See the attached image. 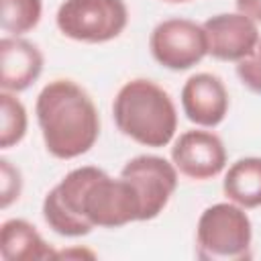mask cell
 Instances as JSON below:
<instances>
[{"label": "cell", "instance_id": "cell-13", "mask_svg": "<svg viewBox=\"0 0 261 261\" xmlns=\"http://www.w3.org/2000/svg\"><path fill=\"white\" fill-rule=\"evenodd\" d=\"M222 192L241 208L261 206V157H241L224 173Z\"/></svg>", "mask_w": 261, "mask_h": 261}, {"label": "cell", "instance_id": "cell-3", "mask_svg": "<svg viewBox=\"0 0 261 261\" xmlns=\"http://www.w3.org/2000/svg\"><path fill=\"white\" fill-rule=\"evenodd\" d=\"M116 128L143 147H165L177 130V110L169 94L151 80L126 82L112 102Z\"/></svg>", "mask_w": 261, "mask_h": 261}, {"label": "cell", "instance_id": "cell-14", "mask_svg": "<svg viewBox=\"0 0 261 261\" xmlns=\"http://www.w3.org/2000/svg\"><path fill=\"white\" fill-rule=\"evenodd\" d=\"M29 126V116L24 104L16 98V94L2 90L0 92V147L10 149L18 145Z\"/></svg>", "mask_w": 261, "mask_h": 261}, {"label": "cell", "instance_id": "cell-19", "mask_svg": "<svg viewBox=\"0 0 261 261\" xmlns=\"http://www.w3.org/2000/svg\"><path fill=\"white\" fill-rule=\"evenodd\" d=\"M163 2H171V4H179V2H190V0H163Z\"/></svg>", "mask_w": 261, "mask_h": 261}, {"label": "cell", "instance_id": "cell-12", "mask_svg": "<svg viewBox=\"0 0 261 261\" xmlns=\"http://www.w3.org/2000/svg\"><path fill=\"white\" fill-rule=\"evenodd\" d=\"M0 255L4 261H33V259H55L53 251L39 230L24 218H10L0 228Z\"/></svg>", "mask_w": 261, "mask_h": 261}, {"label": "cell", "instance_id": "cell-16", "mask_svg": "<svg viewBox=\"0 0 261 261\" xmlns=\"http://www.w3.org/2000/svg\"><path fill=\"white\" fill-rule=\"evenodd\" d=\"M22 192V175L18 167H14L8 159H0V206L8 208L12 202L20 198Z\"/></svg>", "mask_w": 261, "mask_h": 261}, {"label": "cell", "instance_id": "cell-11", "mask_svg": "<svg viewBox=\"0 0 261 261\" xmlns=\"http://www.w3.org/2000/svg\"><path fill=\"white\" fill-rule=\"evenodd\" d=\"M43 73V53L22 37L0 41V88L12 94L31 88Z\"/></svg>", "mask_w": 261, "mask_h": 261}, {"label": "cell", "instance_id": "cell-2", "mask_svg": "<svg viewBox=\"0 0 261 261\" xmlns=\"http://www.w3.org/2000/svg\"><path fill=\"white\" fill-rule=\"evenodd\" d=\"M35 114L45 149L57 159L88 153L100 137V116L90 94L73 80H53L37 96Z\"/></svg>", "mask_w": 261, "mask_h": 261}, {"label": "cell", "instance_id": "cell-8", "mask_svg": "<svg viewBox=\"0 0 261 261\" xmlns=\"http://www.w3.org/2000/svg\"><path fill=\"white\" fill-rule=\"evenodd\" d=\"M171 163L181 175L196 181H206L224 171L226 149L222 139L212 130H186L171 147Z\"/></svg>", "mask_w": 261, "mask_h": 261}, {"label": "cell", "instance_id": "cell-17", "mask_svg": "<svg viewBox=\"0 0 261 261\" xmlns=\"http://www.w3.org/2000/svg\"><path fill=\"white\" fill-rule=\"evenodd\" d=\"M237 75L251 92L261 94V39L255 49L237 63Z\"/></svg>", "mask_w": 261, "mask_h": 261}, {"label": "cell", "instance_id": "cell-10", "mask_svg": "<svg viewBox=\"0 0 261 261\" xmlns=\"http://www.w3.org/2000/svg\"><path fill=\"white\" fill-rule=\"evenodd\" d=\"M228 92L214 73H194L181 88V110L186 118L202 128L218 126L228 114Z\"/></svg>", "mask_w": 261, "mask_h": 261}, {"label": "cell", "instance_id": "cell-6", "mask_svg": "<svg viewBox=\"0 0 261 261\" xmlns=\"http://www.w3.org/2000/svg\"><path fill=\"white\" fill-rule=\"evenodd\" d=\"M153 59L171 71H186L208 55L204 27L190 18H165L149 35Z\"/></svg>", "mask_w": 261, "mask_h": 261}, {"label": "cell", "instance_id": "cell-15", "mask_svg": "<svg viewBox=\"0 0 261 261\" xmlns=\"http://www.w3.org/2000/svg\"><path fill=\"white\" fill-rule=\"evenodd\" d=\"M43 16L41 0H2V29L12 37L33 31Z\"/></svg>", "mask_w": 261, "mask_h": 261}, {"label": "cell", "instance_id": "cell-9", "mask_svg": "<svg viewBox=\"0 0 261 261\" xmlns=\"http://www.w3.org/2000/svg\"><path fill=\"white\" fill-rule=\"evenodd\" d=\"M208 43V55L218 61L239 63L259 43V27L241 12H220L202 22Z\"/></svg>", "mask_w": 261, "mask_h": 261}, {"label": "cell", "instance_id": "cell-4", "mask_svg": "<svg viewBox=\"0 0 261 261\" xmlns=\"http://www.w3.org/2000/svg\"><path fill=\"white\" fill-rule=\"evenodd\" d=\"M253 224L245 208L234 202L208 206L196 224V255L202 261L251 259Z\"/></svg>", "mask_w": 261, "mask_h": 261}, {"label": "cell", "instance_id": "cell-5", "mask_svg": "<svg viewBox=\"0 0 261 261\" xmlns=\"http://www.w3.org/2000/svg\"><path fill=\"white\" fill-rule=\"evenodd\" d=\"M128 22L124 0H63L55 24L63 37L80 43H108Z\"/></svg>", "mask_w": 261, "mask_h": 261}, {"label": "cell", "instance_id": "cell-7", "mask_svg": "<svg viewBox=\"0 0 261 261\" xmlns=\"http://www.w3.org/2000/svg\"><path fill=\"white\" fill-rule=\"evenodd\" d=\"M139 200L141 220L157 218L169 204L177 188V169L171 161L159 155H137L120 169Z\"/></svg>", "mask_w": 261, "mask_h": 261}, {"label": "cell", "instance_id": "cell-18", "mask_svg": "<svg viewBox=\"0 0 261 261\" xmlns=\"http://www.w3.org/2000/svg\"><path fill=\"white\" fill-rule=\"evenodd\" d=\"M234 4H237V12L249 16L257 24L261 22V0H234Z\"/></svg>", "mask_w": 261, "mask_h": 261}, {"label": "cell", "instance_id": "cell-1", "mask_svg": "<svg viewBox=\"0 0 261 261\" xmlns=\"http://www.w3.org/2000/svg\"><path fill=\"white\" fill-rule=\"evenodd\" d=\"M43 218L49 228L67 239H80L98 228H120L141 220L139 200L124 177H112L94 165H82L47 192Z\"/></svg>", "mask_w": 261, "mask_h": 261}]
</instances>
